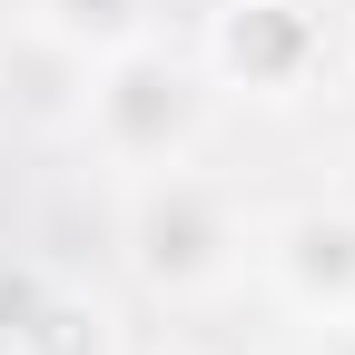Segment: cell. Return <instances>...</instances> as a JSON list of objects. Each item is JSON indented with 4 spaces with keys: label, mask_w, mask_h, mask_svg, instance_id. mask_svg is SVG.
I'll use <instances>...</instances> for the list:
<instances>
[{
    "label": "cell",
    "mask_w": 355,
    "mask_h": 355,
    "mask_svg": "<svg viewBox=\"0 0 355 355\" xmlns=\"http://www.w3.org/2000/svg\"><path fill=\"white\" fill-rule=\"evenodd\" d=\"M89 119H99V139L119 148V158H139V168H178L188 158V139H198V119H207V99H198V69L188 60H168V50H128L99 69V89H89Z\"/></svg>",
    "instance_id": "obj_1"
},
{
    "label": "cell",
    "mask_w": 355,
    "mask_h": 355,
    "mask_svg": "<svg viewBox=\"0 0 355 355\" xmlns=\"http://www.w3.org/2000/svg\"><path fill=\"white\" fill-rule=\"evenodd\" d=\"M128 257H139L148 286H207V277H227V257H237V217H227V198H217L207 178L158 168L139 188V207H128Z\"/></svg>",
    "instance_id": "obj_2"
},
{
    "label": "cell",
    "mask_w": 355,
    "mask_h": 355,
    "mask_svg": "<svg viewBox=\"0 0 355 355\" xmlns=\"http://www.w3.org/2000/svg\"><path fill=\"white\" fill-rule=\"evenodd\" d=\"M217 69L266 89V99H296L326 69V20L296 10V0H227L217 10Z\"/></svg>",
    "instance_id": "obj_3"
},
{
    "label": "cell",
    "mask_w": 355,
    "mask_h": 355,
    "mask_svg": "<svg viewBox=\"0 0 355 355\" xmlns=\"http://www.w3.org/2000/svg\"><path fill=\"white\" fill-rule=\"evenodd\" d=\"M277 277L296 306H316V316H345L355 306V217L345 207H306L277 227Z\"/></svg>",
    "instance_id": "obj_4"
},
{
    "label": "cell",
    "mask_w": 355,
    "mask_h": 355,
    "mask_svg": "<svg viewBox=\"0 0 355 355\" xmlns=\"http://www.w3.org/2000/svg\"><path fill=\"white\" fill-rule=\"evenodd\" d=\"M10 336H20V355H109V316L89 296L10 286Z\"/></svg>",
    "instance_id": "obj_5"
},
{
    "label": "cell",
    "mask_w": 355,
    "mask_h": 355,
    "mask_svg": "<svg viewBox=\"0 0 355 355\" xmlns=\"http://www.w3.org/2000/svg\"><path fill=\"white\" fill-rule=\"evenodd\" d=\"M50 10V40L60 50H128V40L148 30L158 0H40Z\"/></svg>",
    "instance_id": "obj_6"
},
{
    "label": "cell",
    "mask_w": 355,
    "mask_h": 355,
    "mask_svg": "<svg viewBox=\"0 0 355 355\" xmlns=\"http://www.w3.org/2000/svg\"><path fill=\"white\" fill-rule=\"evenodd\" d=\"M336 355H355V326H345V336H336Z\"/></svg>",
    "instance_id": "obj_7"
}]
</instances>
